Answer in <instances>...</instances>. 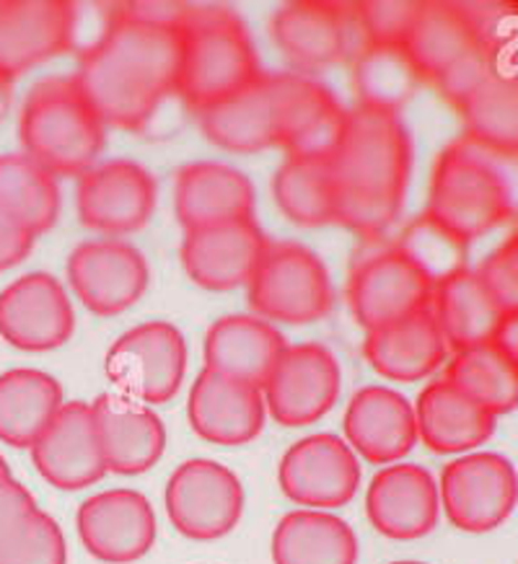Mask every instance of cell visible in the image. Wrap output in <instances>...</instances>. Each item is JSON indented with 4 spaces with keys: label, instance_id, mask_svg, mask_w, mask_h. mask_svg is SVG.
<instances>
[{
    "label": "cell",
    "instance_id": "6da1fadb",
    "mask_svg": "<svg viewBox=\"0 0 518 564\" xmlns=\"http://www.w3.org/2000/svg\"><path fill=\"white\" fill-rule=\"evenodd\" d=\"M190 3H117L78 61L76 84L107 128L140 132L176 94Z\"/></svg>",
    "mask_w": 518,
    "mask_h": 564
},
{
    "label": "cell",
    "instance_id": "7a4b0ae2",
    "mask_svg": "<svg viewBox=\"0 0 518 564\" xmlns=\"http://www.w3.org/2000/svg\"><path fill=\"white\" fill-rule=\"evenodd\" d=\"M335 176V223L374 239L399 218L412 174V138L397 111H347L339 143L330 155Z\"/></svg>",
    "mask_w": 518,
    "mask_h": 564
},
{
    "label": "cell",
    "instance_id": "3957f363",
    "mask_svg": "<svg viewBox=\"0 0 518 564\" xmlns=\"http://www.w3.org/2000/svg\"><path fill=\"white\" fill-rule=\"evenodd\" d=\"M255 40L226 6H187L176 96L195 111L231 96L259 76Z\"/></svg>",
    "mask_w": 518,
    "mask_h": 564
},
{
    "label": "cell",
    "instance_id": "277c9868",
    "mask_svg": "<svg viewBox=\"0 0 518 564\" xmlns=\"http://www.w3.org/2000/svg\"><path fill=\"white\" fill-rule=\"evenodd\" d=\"M24 155L55 176H80L96 166L107 124L99 120L76 78H44L26 94L19 117Z\"/></svg>",
    "mask_w": 518,
    "mask_h": 564
},
{
    "label": "cell",
    "instance_id": "5b68a950",
    "mask_svg": "<svg viewBox=\"0 0 518 564\" xmlns=\"http://www.w3.org/2000/svg\"><path fill=\"white\" fill-rule=\"evenodd\" d=\"M514 213V189L493 153L472 140L449 145L435 161L425 213L454 239L472 243Z\"/></svg>",
    "mask_w": 518,
    "mask_h": 564
},
{
    "label": "cell",
    "instance_id": "8992f818",
    "mask_svg": "<svg viewBox=\"0 0 518 564\" xmlns=\"http://www.w3.org/2000/svg\"><path fill=\"white\" fill-rule=\"evenodd\" d=\"M247 299L265 322L311 324L330 314L335 291L327 264L303 243H270L247 282Z\"/></svg>",
    "mask_w": 518,
    "mask_h": 564
},
{
    "label": "cell",
    "instance_id": "52a82bcc",
    "mask_svg": "<svg viewBox=\"0 0 518 564\" xmlns=\"http://www.w3.org/2000/svg\"><path fill=\"white\" fill-rule=\"evenodd\" d=\"M272 40L285 63L299 76H311L332 65L353 61L363 50L353 3L337 0H295L276 11Z\"/></svg>",
    "mask_w": 518,
    "mask_h": 564
},
{
    "label": "cell",
    "instance_id": "ba28073f",
    "mask_svg": "<svg viewBox=\"0 0 518 564\" xmlns=\"http://www.w3.org/2000/svg\"><path fill=\"white\" fill-rule=\"evenodd\" d=\"M117 393L143 404H164L176 397L187 370L184 334L169 322H145L125 332L104 360Z\"/></svg>",
    "mask_w": 518,
    "mask_h": 564
},
{
    "label": "cell",
    "instance_id": "9c48e42d",
    "mask_svg": "<svg viewBox=\"0 0 518 564\" xmlns=\"http://www.w3.org/2000/svg\"><path fill=\"white\" fill-rule=\"evenodd\" d=\"M435 282L402 247H379L355 259L347 303L363 329L379 326L431 306Z\"/></svg>",
    "mask_w": 518,
    "mask_h": 564
},
{
    "label": "cell",
    "instance_id": "30bf717a",
    "mask_svg": "<svg viewBox=\"0 0 518 564\" xmlns=\"http://www.w3.org/2000/svg\"><path fill=\"white\" fill-rule=\"evenodd\" d=\"M169 521L192 541H216L236 529L244 513V487L228 466L190 458L169 477Z\"/></svg>",
    "mask_w": 518,
    "mask_h": 564
},
{
    "label": "cell",
    "instance_id": "8fae6325",
    "mask_svg": "<svg viewBox=\"0 0 518 564\" xmlns=\"http://www.w3.org/2000/svg\"><path fill=\"white\" fill-rule=\"evenodd\" d=\"M439 497L456 529L487 533L514 513L518 502L516 466L490 451L464 454L443 469Z\"/></svg>",
    "mask_w": 518,
    "mask_h": 564
},
{
    "label": "cell",
    "instance_id": "7c38bea8",
    "mask_svg": "<svg viewBox=\"0 0 518 564\" xmlns=\"http://www.w3.org/2000/svg\"><path fill=\"white\" fill-rule=\"evenodd\" d=\"M280 489L306 510L343 508L360 487V464L345 437L316 433L285 451L278 466Z\"/></svg>",
    "mask_w": 518,
    "mask_h": 564
},
{
    "label": "cell",
    "instance_id": "4fadbf2b",
    "mask_svg": "<svg viewBox=\"0 0 518 564\" xmlns=\"http://www.w3.org/2000/svg\"><path fill=\"white\" fill-rule=\"evenodd\" d=\"M343 373L332 350L316 343L288 345L283 358L262 386L265 406L285 427L322 420L337 404Z\"/></svg>",
    "mask_w": 518,
    "mask_h": 564
},
{
    "label": "cell",
    "instance_id": "5bb4252c",
    "mask_svg": "<svg viewBox=\"0 0 518 564\" xmlns=\"http://www.w3.org/2000/svg\"><path fill=\"white\" fill-rule=\"evenodd\" d=\"M159 184L136 161L96 163L78 176V218L91 231L125 236L140 231L155 210Z\"/></svg>",
    "mask_w": 518,
    "mask_h": 564
},
{
    "label": "cell",
    "instance_id": "9a60e30c",
    "mask_svg": "<svg viewBox=\"0 0 518 564\" xmlns=\"http://www.w3.org/2000/svg\"><path fill=\"white\" fill-rule=\"evenodd\" d=\"M76 329L65 288L47 272H29L0 291V337L24 352L63 347Z\"/></svg>",
    "mask_w": 518,
    "mask_h": 564
},
{
    "label": "cell",
    "instance_id": "2e32d148",
    "mask_svg": "<svg viewBox=\"0 0 518 564\" xmlns=\"http://www.w3.org/2000/svg\"><path fill=\"white\" fill-rule=\"evenodd\" d=\"M68 0H0V78L11 80L63 55L76 40Z\"/></svg>",
    "mask_w": 518,
    "mask_h": 564
},
{
    "label": "cell",
    "instance_id": "e0dca14e",
    "mask_svg": "<svg viewBox=\"0 0 518 564\" xmlns=\"http://www.w3.org/2000/svg\"><path fill=\"white\" fill-rule=\"evenodd\" d=\"M68 282L96 316L128 311L148 288V262L128 241H84L68 257Z\"/></svg>",
    "mask_w": 518,
    "mask_h": 564
},
{
    "label": "cell",
    "instance_id": "ac0fdd59",
    "mask_svg": "<svg viewBox=\"0 0 518 564\" xmlns=\"http://www.w3.org/2000/svg\"><path fill=\"white\" fill-rule=\"evenodd\" d=\"M211 143L231 153H257L280 145L283 96L278 73H259L239 91L195 111Z\"/></svg>",
    "mask_w": 518,
    "mask_h": 564
},
{
    "label": "cell",
    "instance_id": "d6986e66",
    "mask_svg": "<svg viewBox=\"0 0 518 564\" xmlns=\"http://www.w3.org/2000/svg\"><path fill=\"white\" fill-rule=\"evenodd\" d=\"M268 249V234L257 226L255 218H247L187 231L180 257L184 272L195 285L226 293L247 285Z\"/></svg>",
    "mask_w": 518,
    "mask_h": 564
},
{
    "label": "cell",
    "instance_id": "ffe728a7",
    "mask_svg": "<svg viewBox=\"0 0 518 564\" xmlns=\"http://www.w3.org/2000/svg\"><path fill=\"white\" fill-rule=\"evenodd\" d=\"M78 536L94 560L107 564L138 562L155 541V513L136 489H107L78 508Z\"/></svg>",
    "mask_w": 518,
    "mask_h": 564
},
{
    "label": "cell",
    "instance_id": "44dd1931",
    "mask_svg": "<svg viewBox=\"0 0 518 564\" xmlns=\"http://www.w3.org/2000/svg\"><path fill=\"white\" fill-rule=\"evenodd\" d=\"M29 451L42 479L68 492L91 487L107 474L94 410L86 402L63 404Z\"/></svg>",
    "mask_w": 518,
    "mask_h": 564
},
{
    "label": "cell",
    "instance_id": "7402d4cb",
    "mask_svg": "<svg viewBox=\"0 0 518 564\" xmlns=\"http://www.w3.org/2000/svg\"><path fill=\"white\" fill-rule=\"evenodd\" d=\"M441 497L431 471L418 464H389L366 489V516L381 536L412 541L439 523Z\"/></svg>",
    "mask_w": 518,
    "mask_h": 564
},
{
    "label": "cell",
    "instance_id": "603a6c76",
    "mask_svg": "<svg viewBox=\"0 0 518 564\" xmlns=\"http://www.w3.org/2000/svg\"><path fill=\"white\" fill-rule=\"evenodd\" d=\"M345 443L355 456L371 464H399L418 443L414 406L404 393L387 386H366L355 391L343 420Z\"/></svg>",
    "mask_w": 518,
    "mask_h": 564
},
{
    "label": "cell",
    "instance_id": "cb8c5ba5",
    "mask_svg": "<svg viewBox=\"0 0 518 564\" xmlns=\"http://www.w3.org/2000/svg\"><path fill=\"white\" fill-rule=\"evenodd\" d=\"M187 417L207 443L244 445L262 433L268 406L262 389L205 368L190 389Z\"/></svg>",
    "mask_w": 518,
    "mask_h": 564
},
{
    "label": "cell",
    "instance_id": "d4e9b609",
    "mask_svg": "<svg viewBox=\"0 0 518 564\" xmlns=\"http://www.w3.org/2000/svg\"><path fill=\"white\" fill-rule=\"evenodd\" d=\"M107 471L138 477L159 464L166 448V427L151 406L122 393H101L91 404Z\"/></svg>",
    "mask_w": 518,
    "mask_h": 564
},
{
    "label": "cell",
    "instance_id": "484cf974",
    "mask_svg": "<svg viewBox=\"0 0 518 564\" xmlns=\"http://www.w3.org/2000/svg\"><path fill=\"white\" fill-rule=\"evenodd\" d=\"M431 311L449 350L454 352L506 339L510 326V316L479 272L470 267H462L435 282Z\"/></svg>",
    "mask_w": 518,
    "mask_h": 564
},
{
    "label": "cell",
    "instance_id": "4316f807",
    "mask_svg": "<svg viewBox=\"0 0 518 564\" xmlns=\"http://www.w3.org/2000/svg\"><path fill=\"white\" fill-rule=\"evenodd\" d=\"M174 213L184 234L255 218V187L247 174L228 163H187L176 174Z\"/></svg>",
    "mask_w": 518,
    "mask_h": 564
},
{
    "label": "cell",
    "instance_id": "83f0119b",
    "mask_svg": "<svg viewBox=\"0 0 518 564\" xmlns=\"http://www.w3.org/2000/svg\"><path fill=\"white\" fill-rule=\"evenodd\" d=\"M283 96V130L280 145L288 155L330 159L343 135L347 109L327 84L299 73H278Z\"/></svg>",
    "mask_w": 518,
    "mask_h": 564
},
{
    "label": "cell",
    "instance_id": "f1b7e54d",
    "mask_svg": "<svg viewBox=\"0 0 518 564\" xmlns=\"http://www.w3.org/2000/svg\"><path fill=\"white\" fill-rule=\"evenodd\" d=\"M483 40H487V29L466 6L420 0L402 47L420 78L439 84Z\"/></svg>",
    "mask_w": 518,
    "mask_h": 564
},
{
    "label": "cell",
    "instance_id": "f546056e",
    "mask_svg": "<svg viewBox=\"0 0 518 564\" xmlns=\"http://www.w3.org/2000/svg\"><path fill=\"white\" fill-rule=\"evenodd\" d=\"M363 355L368 366L391 381L412 383L435 373L449 355L441 326L431 306L366 332Z\"/></svg>",
    "mask_w": 518,
    "mask_h": 564
},
{
    "label": "cell",
    "instance_id": "4dcf8cb0",
    "mask_svg": "<svg viewBox=\"0 0 518 564\" xmlns=\"http://www.w3.org/2000/svg\"><path fill=\"white\" fill-rule=\"evenodd\" d=\"M288 350L285 337L270 322L249 314L218 318L205 337V368L262 389Z\"/></svg>",
    "mask_w": 518,
    "mask_h": 564
},
{
    "label": "cell",
    "instance_id": "1f68e13d",
    "mask_svg": "<svg viewBox=\"0 0 518 564\" xmlns=\"http://www.w3.org/2000/svg\"><path fill=\"white\" fill-rule=\"evenodd\" d=\"M495 414L458 391L446 378L428 383L414 404L418 437L433 454H472L495 433Z\"/></svg>",
    "mask_w": 518,
    "mask_h": 564
},
{
    "label": "cell",
    "instance_id": "d6a6232c",
    "mask_svg": "<svg viewBox=\"0 0 518 564\" xmlns=\"http://www.w3.org/2000/svg\"><path fill=\"white\" fill-rule=\"evenodd\" d=\"M63 386L36 368H13L0 376V441L32 448L63 406Z\"/></svg>",
    "mask_w": 518,
    "mask_h": 564
},
{
    "label": "cell",
    "instance_id": "836d02e7",
    "mask_svg": "<svg viewBox=\"0 0 518 564\" xmlns=\"http://www.w3.org/2000/svg\"><path fill=\"white\" fill-rule=\"evenodd\" d=\"M358 539L343 518L327 510H293L272 533L276 564H355Z\"/></svg>",
    "mask_w": 518,
    "mask_h": 564
},
{
    "label": "cell",
    "instance_id": "e575fe53",
    "mask_svg": "<svg viewBox=\"0 0 518 564\" xmlns=\"http://www.w3.org/2000/svg\"><path fill=\"white\" fill-rule=\"evenodd\" d=\"M443 378L495 417L518 410V358L506 339L454 352Z\"/></svg>",
    "mask_w": 518,
    "mask_h": 564
},
{
    "label": "cell",
    "instance_id": "d590c367",
    "mask_svg": "<svg viewBox=\"0 0 518 564\" xmlns=\"http://www.w3.org/2000/svg\"><path fill=\"white\" fill-rule=\"evenodd\" d=\"M57 176L24 153L0 155V210L29 236L50 231L61 215Z\"/></svg>",
    "mask_w": 518,
    "mask_h": 564
},
{
    "label": "cell",
    "instance_id": "8d00e7d4",
    "mask_svg": "<svg viewBox=\"0 0 518 564\" xmlns=\"http://www.w3.org/2000/svg\"><path fill=\"white\" fill-rule=\"evenodd\" d=\"M335 195L337 187L330 159L288 155V161L272 176L276 205L295 226L320 228L335 223Z\"/></svg>",
    "mask_w": 518,
    "mask_h": 564
},
{
    "label": "cell",
    "instance_id": "74e56055",
    "mask_svg": "<svg viewBox=\"0 0 518 564\" xmlns=\"http://www.w3.org/2000/svg\"><path fill=\"white\" fill-rule=\"evenodd\" d=\"M462 109L472 143L490 153L518 155V73L500 70L495 63Z\"/></svg>",
    "mask_w": 518,
    "mask_h": 564
},
{
    "label": "cell",
    "instance_id": "f35d334b",
    "mask_svg": "<svg viewBox=\"0 0 518 564\" xmlns=\"http://www.w3.org/2000/svg\"><path fill=\"white\" fill-rule=\"evenodd\" d=\"M353 65L355 91L363 107L397 111V115L423 80L402 44H368L353 57Z\"/></svg>",
    "mask_w": 518,
    "mask_h": 564
},
{
    "label": "cell",
    "instance_id": "ab89813d",
    "mask_svg": "<svg viewBox=\"0 0 518 564\" xmlns=\"http://www.w3.org/2000/svg\"><path fill=\"white\" fill-rule=\"evenodd\" d=\"M68 546L61 523L36 508L0 539V564H65Z\"/></svg>",
    "mask_w": 518,
    "mask_h": 564
},
{
    "label": "cell",
    "instance_id": "60d3db41",
    "mask_svg": "<svg viewBox=\"0 0 518 564\" xmlns=\"http://www.w3.org/2000/svg\"><path fill=\"white\" fill-rule=\"evenodd\" d=\"M397 247H402L414 262L423 267L433 282L466 267V254H470V243L454 239L428 215L410 223V228L402 234V241Z\"/></svg>",
    "mask_w": 518,
    "mask_h": 564
},
{
    "label": "cell",
    "instance_id": "b9f144b4",
    "mask_svg": "<svg viewBox=\"0 0 518 564\" xmlns=\"http://www.w3.org/2000/svg\"><path fill=\"white\" fill-rule=\"evenodd\" d=\"M420 0H360L353 3L363 47L368 44H404Z\"/></svg>",
    "mask_w": 518,
    "mask_h": 564
},
{
    "label": "cell",
    "instance_id": "7bdbcfd3",
    "mask_svg": "<svg viewBox=\"0 0 518 564\" xmlns=\"http://www.w3.org/2000/svg\"><path fill=\"white\" fill-rule=\"evenodd\" d=\"M479 278L490 288L510 322H518V234L493 251L483 264L477 267Z\"/></svg>",
    "mask_w": 518,
    "mask_h": 564
},
{
    "label": "cell",
    "instance_id": "ee69618b",
    "mask_svg": "<svg viewBox=\"0 0 518 564\" xmlns=\"http://www.w3.org/2000/svg\"><path fill=\"white\" fill-rule=\"evenodd\" d=\"M36 502L29 489L17 479L0 485V539L19 525L29 513H34Z\"/></svg>",
    "mask_w": 518,
    "mask_h": 564
},
{
    "label": "cell",
    "instance_id": "f6af8a7d",
    "mask_svg": "<svg viewBox=\"0 0 518 564\" xmlns=\"http://www.w3.org/2000/svg\"><path fill=\"white\" fill-rule=\"evenodd\" d=\"M34 247V236L17 226L9 215L0 210V272L11 270L13 264L24 262Z\"/></svg>",
    "mask_w": 518,
    "mask_h": 564
},
{
    "label": "cell",
    "instance_id": "bcb514c9",
    "mask_svg": "<svg viewBox=\"0 0 518 564\" xmlns=\"http://www.w3.org/2000/svg\"><path fill=\"white\" fill-rule=\"evenodd\" d=\"M9 479H13V474L9 469V464H6V458L0 456V485H6Z\"/></svg>",
    "mask_w": 518,
    "mask_h": 564
},
{
    "label": "cell",
    "instance_id": "7dc6e473",
    "mask_svg": "<svg viewBox=\"0 0 518 564\" xmlns=\"http://www.w3.org/2000/svg\"><path fill=\"white\" fill-rule=\"evenodd\" d=\"M6 96H9V80L0 78V115H3L6 109Z\"/></svg>",
    "mask_w": 518,
    "mask_h": 564
},
{
    "label": "cell",
    "instance_id": "c3c4849f",
    "mask_svg": "<svg viewBox=\"0 0 518 564\" xmlns=\"http://www.w3.org/2000/svg\"><path fill=\"white\" fill-rule=\"evenodd\" d=\"M510 347H514V352H516V358H518V337L514 339V343H508Z\"/></svg>",
    "mask_w": 518,
    "mask_h": 564
},
{
    "label": "cell",
    "instance_id": "681fc988",
    "mask_svg": "<svg viewBox=\"0 0 518 564\" xmlns=\"http://www.w3.org/2000/svg\"><path fill=\"white\" fill-rule=\"evenodd\" d=\"M391 564H425V562H412V560H404V562H391Z\"/></svg>",
    "mask_w": 518,
    "mask_h": 564
}]
</instances>
